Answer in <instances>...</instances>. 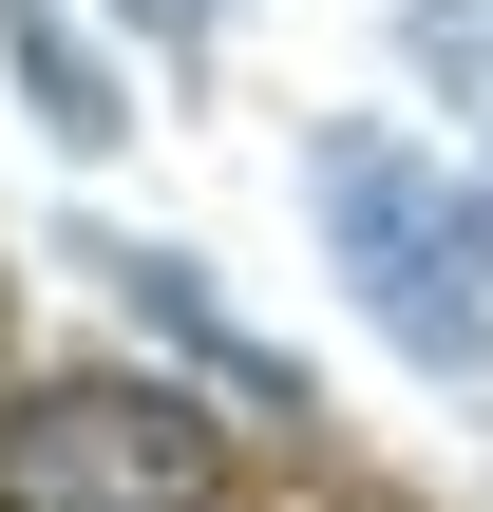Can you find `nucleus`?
Here are the masks:
<instances>
[{"instance_id": "nucleus-1", "label": "nucleus", "mask_w": 493, "mask_h": 512, "mask_svg": "<svg viewBox=\"0 0 493 512\" xmlns=\"http://www.w3.org/2000/svg\"><path fill=\"white\" fill-rule=\"evenodd\" d=\"M304 190H323L342 266H361V304L399 323V361H418V380H475L493 361V209L437 152H399V133H323Z\"/></svg>"}, {"instance_id": "nucleus-3", "label": "nucleus", "mask_w": 493, "mask_h": 512, "mask_svg": "<svg viewBox=\"0 0 493 512\" xmlns=\"http://www.w3.org/2000/svg\"><path fill=\"white\" fill-rule=\"evenodd\" d=\"M0 38H19V76H38V133L95 152V133H114V76L76 57V19H57V0H0Z\"/></svg>"}, {"instance_id": "nucleus-2", "label": "nucleus", "mask_w": 493, "mask_h": 512, "mask_svg": "<svg viewBox=\"0 0 493 512\" xmlns=\"http://www.w3.org/2000/svg\"><path fill=\"white\" fill-rule=\"evenodd\" d=\"M0 512H209V418L171 380H38L0 418Z\"/></svg>"}]
</instances>
